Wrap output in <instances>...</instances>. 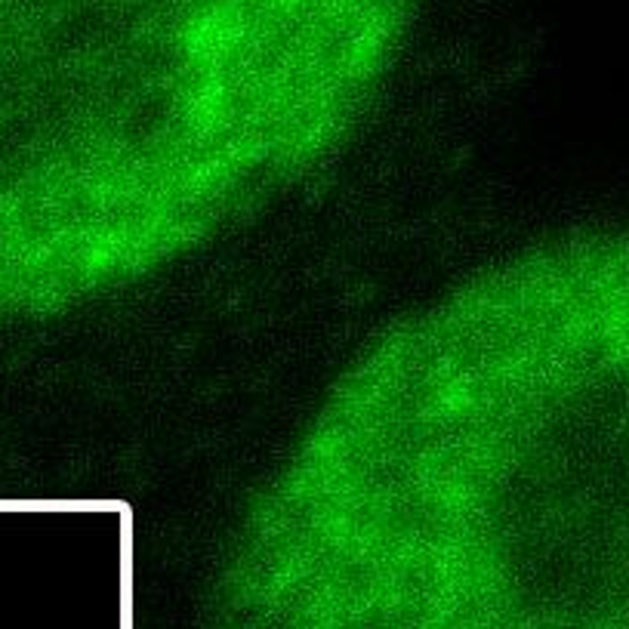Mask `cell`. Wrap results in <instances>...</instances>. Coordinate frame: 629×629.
I'll list each match as a JSON object with an SVG mask.
<instances>
[{"instance_id":"6da1fadb","label":"cell","mask_w":629,"mask_h":629,"mask_svg":"<svg viewBox=\"0 0 629 629\" xmlns=\"http://www.w3.org/2000/svg\"><path fill=\"white\" fill-rule=\"evenodd\" d=\"M222 629H629V235L537 241L352 355L244 503Z\"/></svg>"},{"instance_id":"7a4b0ae2","label":"cell","mask_w":629,"mask_h":629,"mask_svg":"<svg viewBox=\"0 0 629 629\" xmlns=\"http://www.w3.org/2000/svg\"><path fill=\"white\" fill-rule=\"evenodd\" d=\"M414 0H0V189L72 259L151 278L330 164Z\"/></svg>"}]
</instances>
